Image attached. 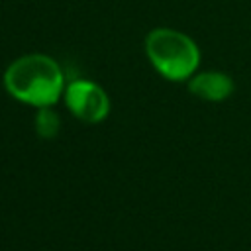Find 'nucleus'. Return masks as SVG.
Returning a JSON list of instances; mask_svg holds the SVG:
<instances>
[{
    "label": "nucleus",
    "instance_id": "obj_1",
    "mask_svg": "<svg viewBox=\"0 0 251 251\" xmlns=\"http://www.w3.org/2000/svg\"><path fill=\"white\" fill-rule=\"evenodd\" d=\"M2 84L10 98L37 110L63 100L67 80L61 65L51 55L25 53L8 63Z\"/></svg>",
    "mask_w": 251,
    "mask_h": 251
},
{
    "label": "nucleus",
    "instance_id": "obj_2",
    "mask_svg": "<svg viewBox=\"0 0 251 251\" xmlns=\"http://www.w3.org/2000/svg\"><path fill=\"white\" fill-rule=\"evenodd\" d=\"M145 57L149 65L171 82H186L200 67V47L184 31L175 27H153L145 35Z\"/></svg>",
    "mask_w": 251,
    "mask_h": 251
},
{
    "label": "nucleus",
    "instance_id": "obj_3",
    "mask_svg": "<svg viewBox=\"0 0 251 251\" xmlns=\"http://www.w3.org/2000/svg\"><path fill=\"white\" fill-rule=\"evenodd\" d=\"M63 102L67 110L86 126L102 124L110 114L108 92L98 82L88 78H75L67 82L63 92Z\"/></svg>",
    "mask_w": 251,
    "mask_h": 251
},
{
    "label": "nucleus",
    "instance_id": "obj_4",
    "mask_svg": "<svg viewBox=\"0 0 251 251\" xmlns=\"http://www.w3.org/2000/svg\"><path fill=\"white\" fill-rule=\"evenodd\" d=\"M186 88L200 100L224 102L233 94L235 82L227 73L222 71H198L186 80Z\"/></svg>",
    "mask_w": 251,
    "mask_h": 251
},
{
    "label": "nucleus",
    "instance_id": "obj_5",
    "mask_svg": "<svg viewBox=\"0 0 251 251\" xmlns=\"http://www.w3.org/2000/svg\"><path fill=\"white\" fill-rule=\"evenodd\" d=\"M33 127H35V133H37L41 139H53V137L59 135L61 118H59V114L53 110V106L37 108V110H35V116H33Z\"/></svg>",
    "mask_w": 251,
    "mask_h": 251
}]
</instances>
